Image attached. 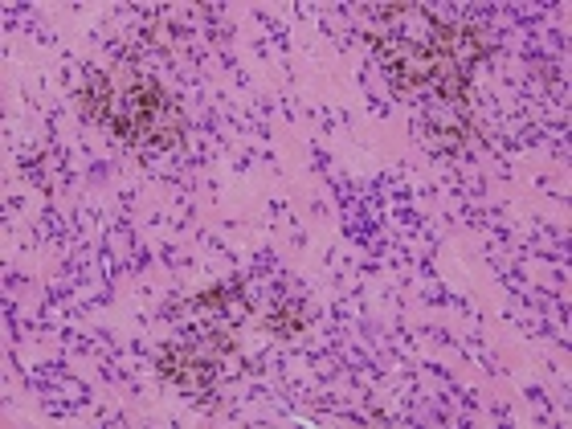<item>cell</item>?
<instances>
[{
  "mask_svg": "<svg viewBox=\"0 0 572 429\" xmlns=\"http://www.w3.org/2000/svg\"><path fill=\"white\" fill-rule=\"evenodd\" d=\"M156 368L172 380L176 389L193 393V397H209V389H213V368L201 364L188 348H164V352L156 356Z\"/></svg>",
  "mask_w": 572,
  "mask_h": 429,
  "instance_id": "cell-2",
  "label": "cell"
},
{
  "mask_svg": "<svg viewBox=\"0 0 572 429\" xmlns=\"http://www.w3.org/2000/svg\"><path fill=\"white\" fill-rule=\"evenodd\" d=\"M111 107H115V86L107 74L90 70L86 74V86H82V115L94 119V123H107L111 119Z\"/></svg>",
  "mask_w": 572,
  "mask_h": 429,
  "instance_id": "cell-3",
  "label": "cell"
},
{
  "mask_svg": "<svg viewBox=\"0 0 572 429\" xmlns=\"http://www.w3.org/2000/svg\"><path fill=\"white\" fill-rule=\"evenodd\" d=\"M266 327L274 331V336L291 340V336H299V331H303V315H299V307H278L274 315H266Z\"/></svg>",
  "mask_w": 572,
  "mask_h": 429,
  "instance_id": "cell-5",
  "label": "cell"
},
{
  "mask_svg": "<svg viewBox=\"0 0 572 429\" xmlns=\"http://www.w3.org/2000/svg\"><path fill=\"white\" fill-rule=\"evenodd\" d=\"M107 127L131 148H176L180 143V111L156 82H127L115 90Z\"/></svg>",
  "mask_w": 572,
  "mask_h": 429,
  "instance_id": "cell-1",
  "label": "cell"
},
{
  "mask_svg": "<svg viewBox=\"0 0 572 429\" xmlns=\"http://www.w3.org/2000/svg\"><path fill=\"white\" fill-rule=\"evenodd\" d=\"M429 86H438L442 99H450L454 107L466 103V90H462V70L450 62V58H438L434 62V78H429Z\"/></svg>",
  "mask_w": 572,
  "mask_h": 429,
  "instance_id": "cell-4",
  "label": "cell"
},
{
  "mask_svg": "<svg viewBox=\"0 0 572 429\" xmlns=\"http://www.w3.org/2000/svg\"><path fill=\"white\" fill-rule=\"evenodd\" d=\"M205 344H209V352H217V356H229V352H233V336H229V331H217V327L205 331Z\"/></svg>",
  "mask_w": 572,
  "mask_h": 429,
  "instance_id": "cell-6",
  "label": "cell"
}]
</instances>
